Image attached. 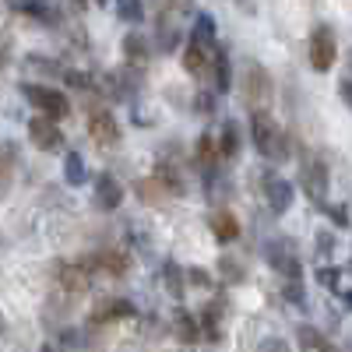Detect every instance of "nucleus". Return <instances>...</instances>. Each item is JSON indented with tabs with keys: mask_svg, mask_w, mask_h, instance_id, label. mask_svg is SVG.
I'll list each match as a JSON object with an SVG mask.
<instances>
[{
	"mask_svg": "<svg viewBox=\"0 0 352 352\" xmlns=\"http://www.w3.org/2000/svg\"><path fill=\"white\" fill-rule=\"evenodd\" d=\"M240 92L250 113H272L275 102V81L257 60H243V74H240Z\"/></svg>",
	"mask_w": 352,
	"mask_h": 352,
	"instance_id": "1",
	"label": "nucleus"
},
{
	"mask_svg": "<svg viewBox=\"0 0 352 352\" xmlns=\"http://www.w3.org/2000/svg\"><path fill=\"white\" fill-rule=\"evenodd\" d=\"M250 138H254V148L264 155V159H289V148H285V134L275 127L272 113H250Z\"/></svg>",
	"mask_w": 352,
	"mask_h": 352,
	"instance_id": "2",
	"label": "nucleus"
},
{
	"mask_svg": "<svg viewBox=\"0 0 352 352\" xmlns=\"http://www.w3.org/2000/svg\"><path fill=\"white\" fill-rule=\"evenodd\" d=\"M21 96L32 102L39 109V116H46V120H64V116H71V99L64 92H56V88H50V85L25 81L21 85Z\"/></svg>",
	"mask_w": 352,
	"mask_h": 352,
	"instance_id": "3",
	"label": "nucleus"
},
{
	"mask_svg": "<svg viewBox=\"0 0 352 352\" xmlns=\"http://www.w3.org/2000/svg\"><path fill=\"white\" fill-rule=\"evenodd\" d=\"M338 60V36H335V25L328 21H320L314 25V32H310V67L317 74H328Z\"/></svg>",
	"mask_w": 352,
	"mask_h": 352,
	"instance_id": "4",
	"label": "nucleus"
},
{
	"mask_svg": "<svg viewBox=\"0 0 352 352\" xmlns=\"http://www.w3.org/2000/svg\"><path fill=\"white\" fill-rule=\"evenodd\" d=\"M300 187H303V194L317 204V208H324V197H328V162L320 155H303Z\"/></svg>",
	"mask_w": 352,
	"mask_h": 352,
	"instance_id": "5",
	"label": "nucleus"
},
{
	"mask_svg": "<svg viewBox=\"0 0 352 352\" xmlns=\"http://www.w3.org/2000/svg\"><path fill=\"white\" fill-rule=\"evenodd\" d=\"M88 134H92V141L99 144V148H116L120 144V124H116V116L109 109H92L88 113Z\"/></svg>",
	"mask_w": 352,
	"mask_h": 352,
	"instance_id": "6",
	"label": "nucleus"
},
{
	"mask_svg": "<svg viewBox=\"0 0 352 352\" xmlns=\"http://www.w3.org/2000/svg\"><path fill=\"white\" fill-rule=\"evenodd\" d=\"M28 141H32L39 152H60L64 148V131L56 127V120L32 116V120H28Z\"/></svg>",
	"mask_w": 352,
	"mask_h": 352,
	"instance_id": "7",
	"label": "nucleus"
},
{
	"mask_svg": "<svg viewBox=\"0 0 352 352\" xmlns=\"http://www.w3.org/2000/svg\"><path fill=\"white\" fill-rule=\"evenodd\" d=\"M268 264H272L278 275H285L289 282H300L303 278V264L296 261V254H292L289 243H272L268 247Z\"/></svg>",
	"mask_w": 352,
	"mask_h": 352,
	"instance_id": "8",
	"label": "nucleus"
},
{
	"mask_svg": "<svg viewBox=\"0 0 352 352\" xmlns=\"http://www.w3.org/2000/svg\"><path fill=\"white\" fill-rule=\"evenodd\" d=\"M96 204L102 212H116L124 204V184L113 173H99L96 176Z\"/></svg>",
	"mask_w": 352,
	"mask_h": 352,
	"instance_id": "9",
	"label": "nucleus"
},
{
	"mask_svg": "<svg viewBox=\"0 0 352 352\" xmlns=\"http://www.w3.org/2000/svg\"><path fill=\"white\" fill-rule=\"evenodd\" d=\"M264 197H268V204H272L275 215H285L289 204H292V197H296V190H292L289 180H282V176L268 173V176H264Z\"/></svg>",
	"mask_w": 352,
	"mask_h": 352,
	"instance_id": "10",
	"label": "nucleus"
},
{
	"mask_svg": "<svg viewBox=\"0 0 352 352\" xmlns=\"http://www.w3.org/2000/svg\"><path fill=\"white\" fill-rule=\"evenodd\" d=\"M53 282H56V289L71 292V296H78V292L88 289L85 268H78V264H71V261H56V264H53Z\"/></svg>",
	"mask_w": 352,
	"mask_h": 352,
	"instance_id": "11",
	"label": "nucleus"
},
{
	"mask_svg": "<svg viewBox=\"0 0 352 352\" xmlns=\"http://www.w3.org/2000/svg\"><path fill=\"white\" fill-rule=\"evenodd\" d=\"M14 173H18V144L14 141H0V201L11 194Z\"/></svg>",
	"mask_w": 352,
	"mask_h": 352,
	"instance_id": "12",
	"label": "nucleus"
},
{
	"mask_svg": "<svg viewBox=\"0 0 352 352\" xmlns=\"http://www.w3.org/2000/svg\"><path fill=\"white\" fill-rule=\"evenodd\" d=\"M138 317V307L124 296H116V300H102L96 310H92V320L96 324H102V320H131Z\"/></svg>",
	"mask_w": 352,
	"mask_h": 352,
	"instance_id": "13",
	"label": "nucleus"
},
{
	"mask_svg": "<svg viewBox=\"0 0 352 352\" xmlns=\"http://www.w3.org/2000/svg\"><path fill=\"white\" fill-rule=\"evenodd\" d=\"M184 71L187 74H194V78H204L208 74V64H212V50H204L201 43H194V39H187V46H184Z\"/></svg>",
	"mask_w": 352,
	"mask_h": 352,
	"instance_id": "14",
	"label": "nucleus"
},
{
	"mask_svg": "<svg viewBox=\"0 0 352 352\" xmlns=\"http://www.w3.org/2000/svg\"><path fill=\"white\" fill-rule=\"evenodd\" d=\"M212 74H215V96H226L229 88H232V64H229V53L222 46L212 50Z\"/></svg>",
	"mask_w": 352,
	"mask_h": 352,
	"instance_id": "15",
	"label": "nucleus"
},
{
	"mask_svg": "<svg viewBox=\"0 0 352 352\" xmlns=\"http://www.w3.org/2000/svg\"><path fill=\"white\" fill-rule=\"evenodd\" d=\"M208 229L215 232L219 243H232V240L240 236V222H236V215H232V212H212L208 215Z\"/></svg>",
	"mask_w": 352,
	"mask_h": 352,
	"instance_id": "16",
	"label": "nucleus"
},
{
	"mask_svg": "<svg viewBox=\"0 0 352 352\" xmlns=\"http://www.w3.org/2000/svg\"><path fill=\"white\" fill-rule=\"evenodd\" d=\"M120 50L127 56V64H134V67H144V64H148V56H152V46H148V39H144L141 32H127Z\"/></svg>",
	"mask_w": 352,
	"mask_h": 352,
	"instance_id": "17",
	"label": "nucleus"
},
{
	"mask_svg": "<svg viewBox=\"0 0 352 352\" xmlns=\"http://www.w3.org/2000/svg\"><path fill=\"white\" fill-rule=\"evenodd\" d=\"M215 36H219V25H215V18H212L208 11H201V14L194 18V28H190V36H187V39L201 43L204 50H215Z\"/></svg>",
	"mask_w": 352,
	"mask_h": 352,
	"instance_id": "18",
	"label": "nucleus"
},
{
	"mask_svg": "<svg viewBox=\"0 0 352 352\" xmlns=\"http://www.w3.org/2000/svg\"><path fill=\"white\" fill-rule=\"evenodd\" d=\"M240 124L236 120H226L222 124V134H219V141H215V152L222 155V159H236L240 155Z\"/></svg>",
	"mask_w": 352,
	"mask_h": 352,
	"instance_id": "19",
	"label": "nucleus"
},
{
	"mask_svg": "<svg viewBox=\"0 0 352 352\" xmlns=\"http://www.w3.org/2000/svg\"><path fill=\"white\" fill-rule=\"evenodd\" d=\"M317 285H328L338 296H349V272L345 268H317Z\"/></svg>",
	"mask_w": 352,
	"mask_h": 352,
	"instance_id": "20",
	"label": "nucleus"
},
{
	"mask_svg": "<svg viewBox=\"0 0 352 352\" xmlns=\"http://www.w3.org/2000/svg\"><path fill=\"white\" fill-rule=\"evenodd\" d=\"M296 338H300V349H303V352H335V345L320 335L317 328H310V324L296 328Z\"/></svg>",
	"mask_w": 352,
	"mask_h": 352,
	"instance_id": "21",
	"label": "nucleus"
},
{
	"mask_svg": "<svg viewBox=\"0 0 352 352\" xmlns=\"http://www.w3.org/2000/svg\"><path fill=\"white\" fill-rule=\"evenodd\" d=\"M173 335L180 338L184 345H194V342H197V320H194L187 310H176V314H173Z\"/></svg>",
	"mask_w": 352,
	"mask_h": 352,
	"instance_id": "22",
	"label": "nucleus"
},
{
	"mask_svg": "<svg viewBox=\"0 0 352 352\" xmlns=\"http://www.w3.org/2000/svg\"><path fill=\"white\" fill-rule=\"evenodd\" d=\"M64 180H67L71 187H78V184L88 180V169H85L81 152H67V155H64Z\"/></svg>",
	"mask_w": 352,
	"mask_h": 352,
	"instance_id": "23",
	"label": "nucleus"
},
{
	"mask_svg": "<svg viewBox=\"0 0 352 352\" xmlns=\"http://www.w3.org/2000/svg\"><path fill=\"white\" fill-rule=\"evenodd\" d=\"M162 278H166V285H169V292H173L176 300H180L184 292H187V282H184V268H180V264H176V261H166V264H162Z\"/></svg>",
	"mask_w": 352,
	"mask_h": 352,
	"instance_id": "24",
	"label": "nucleus"
},
{
	"mask_svg": "<svg viewBox=\"0 0 352 352\" xmlns=\"http://www.w3.org/2000/svg\"><path fill=\"white\" fill-rule=\"evenodd\" d=\"M201 328H204V335H208L212 342L222 338V314H219L215 303H208V307L201 310Z\"/></svg>",
	"mask_w": 352,
	"mask_h": 352,
	"instance_id": "25",
	"label": "nucleus"
},
{
	"mask_svg": "<svg viewBox=\"0 0 352 352\" xmlns=\"http://www.w3.org/2000/svg\"><path fill=\"white\" fill-rule=\"evenodd\" d=\"M219 159V152H215V138L204 131L201 138H197V162L204 166V169H212V162Z\"/></svg>",
	"mask_w": 352,
	"mask_h": 352,
	"instance_id": "26",
	"label": "nucleus"
},
{
	"mask_svg": "<svg viewBox=\"0 0 352 352\" xmlns=\"http://www.w3.org/2000/svg\"><path fill=\"white\" fill-rule=\"evenodd\" d=\"M116 14L131 25H138L144 18V8H141V0H116Z\"/></svg>",
	"mask_w": 352,
	"mask_h": 352,
	"instance_id": "27",
	"label": "nucleus"
},
{
	"mask_svg": "<svg viewBox=\"0 0 352 352\" xmlns=\"http://www.w3.org/2000/svg\"><path fill=\"white\" fill-rule=\"evenodd\" d=\"M219 272L226 282H243V268L236 264V257H219Z\"/></svg>",
	"mask_w": 352,
	"mask_h": 352,
	"instance_id": "28",
	"label": "nucleus"
},
{
	"mask_svg": "<svg viewBox=\"0 0 352 352\" xmlns=\"http://www.w3.org/2000/svg\"><path fill=\"white\" fill-rule=\"evenodd\" d=\"M60 78H64V81H67L71 88H81V92H96V81L88 78L85 71H64Z\"/></svg>",
	"mask_w": 352,
	"mask_h": 352,
	"instance_id": "29",
	"label": "nucleus"
},
{
	"mask_svg": "<svg viewBox=\"0 0 352 352\" xmlns=\"http://www.w3.org/2000/svg\"><path fill=\"white\" fill-rule=\"evenodd\" d=\"M138 194H141L144 201H148V204H155V201H162V197H166V190H162L155 180H141V184H138Z\"/></svg>",
	"mask_w": 352,
	"mask_h": 352,
	"instance_id": "30",
	"label": "nucleus"
},
{
	"mask_svg": "<svg viewBox=\"0 0 352 352\" xmlns=\"http://www.w3.org/2000/svg\"><path fill=\"white\" fill-rule=\"evenodd\" d=\"M184 282H187V285H197V289H212V275L201 272V268H187V272H184Z\"/></svg>",
	"mask_w": 352,
	"mask_h": 352,
	"instance_id": "31",
	"label": "nucleus"
},
{
	"mask_svg": "<svg viewBox=\"0 0 352 352\" xmlns=\"http://www.w3.org/2000/svg\"><path fill=\"white\" fill-rule=\"evenodd\" d=\"M328 215H331V222H335L338 229L349 226V208H345V204H335V208H328Z\"/></svg>",
	"mask_w": 352,
	"mask_h": 352,
	"instance_id": "32",
	"label": "nucleus"
},
{
	"mask_svg": "<svg viewBox=\"0 0 352 352\" xmlns=\"http://www.w3.org/2000/svg\"><path fill=\"white\" fill-rule=\"evenodd\" d=\"M194 106H197V113H212L215 109V92H201L194 99Z\"/></svg>",
	"mask_w": 352,
	"mask_h": 352,
	"instance_id": "33",
	"label": "nucleus"
},
{
	"mask_svg": "<svg viewBox=\"0 0 352 352\" xmlns=\"http://www.w3.org/2000/svg\"><path fill=\"white\" fill-rule=\"evenodd\" d=\"M331 247H335V236L320 232V236H317V254H331Z\"/></svg>",
	"mask_w": 352,
	"mask_h": 352,
	"instance_id": "34",
	"label": "nucleus"
},
{
	"mask_svg": "<svg viewBox=\"0 0 352 352\" xmlns=\"http://www.w3.org/2000/svg\"><path fill=\"white\" fill-rule=\"evenodd\" d=\"M285 296H289L292 303H303V289H300L296 282H289V285H285Z\"/></svg>",
	"mask_w": 352,
	"mask_h": 352,
	"instance_id": "35",
	"label": "nucleus"
},
{
	"mask_svg": "<svg viewBox=\"0 0 352 352\" xmlns=\"http://www.w3.org/2000/svg\"><path fill=\"white\" fill-rule=\"evenodd\" d=\"M8 50H11V39H8L4 32H0V64L8 60Z\"/></svg>",
	"mask_w": 352,
	"mask_h": 352,
	"instance_id": "36",
	"label": "nucleus"
},
{
	"mask_svg": "<svg viewBox=\"0 0 352 352\" xmlns=\"http://www.w3.org/2000/svg\"><path fill=\"white\" fill-rule=\"evenodd\" d=\"M338 92H342V102H349V78H342V85H338Z\"/></svg>",
	"mask_w": 352,
	"mask_h": 352,
	"instance_id": "37",
	"label": "nucleus"
},
{
	"mask_svg": "<svg viewBox=\"0 0 352 352\" xmlns=\"http://www.w3.org/2000/svg\"><path fill=\"white\" fill-rule=\"evenodd\" d=\"M236 4H240L247 14H254V11H257V8H254V0H236Z\"/></svg>",
	"mask_w": 352,
	"mask_h": 352,
	"instance_id": "38",
	"label": "nucleus"
},
{
	"mask_svg": "<svg viewBox=\"0 0 352 352\" xmlns=\"http://www.w3.org/2000/svg\"><path fill=\"white\" fill-rule=\"evenodd\" d=\"M43 352H56V349H53V345H43Z\"/></svg>",
	"mask_w": 352,
	"mask_h": 352,
	"instance_id": "39",
	"label": "nucleus"
},
{
	"mask_svg": "<svg viewBox=\"0 0 352 352\" xmlns=\"http://www.w3.org/2000/svg\"><path fill=\"white\" fill-rule=\"evenodd\" d=\"M99 4H109V0H99Z\"/></svg>",
	"mask_w": 352,
	"mask_h": 352,
	"instance_id": "40",
	"label": "nucleus"
}]
</instances>
